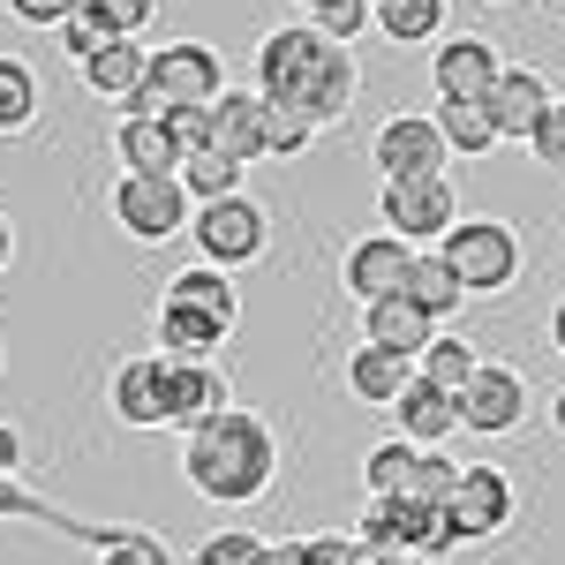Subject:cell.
I'll use <instances>...</instances> for the list:
<instances>
[{
	"instance_id": "1",
	"label": "cell",
	"mask_w": 565,
	"mask_h": 565,
	"mask_svg": "<svg viewBox=\"0 0 565 565\" xmlns=\"http://www.w3.org/2000/svg\"><path fill=\"white\" fill-rule=\"evenodd\" d=\"M257 98L271 114H295L309 129L340 121L354 98V53L332 39H317L309 23H287L257 45Z\"/></svg>"
},
{
	"instance_id": "2",
	"label": "cell",
	"mask_w": 565,
	"mask_h": 565,
	"mask_svg": "<svg viewBox=\"0 0 565 565\" xmlns=\"http://www.w3.org/2000/svg\"><path fill=\"white\" fill-rule=\"evenodd\" d=\"M181 476L196 498H212V505H257L271 476H279V445L264 430L249 407H226L212 423H196L189 445H181Z\"/></svg>"
},
{
	"instance_id": "3",
	"label": "cell",
	"mask_w": 565,
	"mask_h": 565,
	"mask_svg": "<svg viewBox=\"0 0 565 565\" xmlns=\"http://www.w3.org/2000/svg\"><path fill=\"white\" fill-rule=\"evenodd\" d=\"M218 90H226V76H218V53L196 39H174L151 53V68H143V90L129 98V114H143V121H167L174 106H212Z\"/></svg>"
},
{
	"instance_id": "4",
	"label": "cell",
	"mask_w": 565,
	"mask_h": 565,
	"mask_svg": "<svg viewBox=\"0 0 565 565\" xmlns=\"http://www.w3.org/2000/svg\"><path fill=\"white\" fill-rule=\"evenodd\" d=\"M437 257L452 264V279H460V295H498V287H513L521 279V234L505 226V218H460L445 242H437Z\"/></svg>"
},
{
	"instance_id": "5",
	"label": "cell",
	"mask_w": 565,
	"mask_h": 565,
	"mask_svg": "<svg viewBox=\"0 0 565 565\" xmlns=\"http://www.w3.org/2000/svg\"><path fill=\"white\" fill-rule=\"evenodd\" d=\"M189 234H196V249L212 271H234V264H257L264 242H271V226L249 196H218V204H196L189 212Z\"/></svg>"
},
{
	"instance_id": "6",
	"label": "cell",
	"mask_w": 565,
	"mask_h": 565,
	"mask_svg": "<svg viewBox=\"0 0 565 565\" xmlns=\"http://www.w3.org/2000/svg\"><path fill=\"white\" fill-rule=\"evenodd\" d=\"M159 362V423L167 430H196L234 407V385L218 362H174V354H151Z\"/></svg>"
},
{
	"instance_id": "7",
	"label": "cell",
	"mask_w": 565,
	"mask_h": 565,
	"mask_svg": "<svg viewBox=\"0 0 565 565\" xmlns=\"http://www.w3.org/2000/svg\"><path fill=\"white\" fill-rule=\"evenodd\" d=\"M189 189H181L174 174H121L114 181V218L129 226L136 242H174V234H189Z\"/></svg>"
},
{
	"instance_id": "8",
	"label": "cell",
	"mask_w": 565,
	"mask_h": 565,
	"mask_svg": "<svg viewBox=\"0 0 565 565\" xmlns=\"http://www.w3.org/2000/svg\"><path fill=\"white\" fill-rule=\"evenodd\" d=\"M437 513L452 527V543H490L498 527L513 521V482H505V468H490V460H468L460 482H452V498Z\"/></svg>"
},
{
	"instance_id": "9",
	"label": "cell",
	"mask_w": 565,
	"mask_h": 565,
	"mask_svg": "<svg viewBox=\"0 0 565 565\" xmlns=\"http://www.w3.org/2000/svg\"><path fill=\"white\" fill-rule=\"evenodd\" d=\"M452 415H460V430H476V437L521 430V415H527V377H521V370H505V362H476V377L460 385Z\"/></svg>"
},
{
	"instance_id": "10",
	"label": "cell",
	"mask_w": 565,
	"mask_h": 565,
	"mask_svg": "<svg viewBox=\"0 0 565 565\" xmlns=\"http://www.w3.org/2000/svg\"><path fill=\"white\" fill-rule=\"evenodd\" d=\"M385 226L407 242V249L445 242V234L460 226V204H452L445 174H437V181H385Z\"/></svg>"
},
{
	"instance_id": "11",
	"label": "cell",
	"mask_w": 565,
	"mask_h": 565,
	"mask_svg": "<svg viewBox=\"0 0 565 565\" xmlns=\"http://www.w3.org/2000/svg\"><path fill=\"white\" fill-rule=\"evenodd\" d=\"M370 159L385 167V181H437L445 174V136L423 114H392L377 129V143H370Z\"/></svg>"
},
{
	"instance_id": "12",
	"label": "cell",
	"mask_w": 565,
	"mask_h": 565,
	"mask_svg": "<svg viewBox=\"0 0 565 565\" xmlns=\"http://www.w3.org/2000/svg\"><path fill=\"white\" fill-rule=\"evenodd\" d=\"M407 264H415V249H407L399 234H370V242H354V249H348V295L362 309L385 302V295L407 287Z\"/></svg>"
},
{
	"instance_id": "13",
	"label": "cell",
	"mask_w": 565,
	"mask_h": 565,
	"mask_svg": "<svg viewBox=\"0 0 565 565\" xmlns=\"http://www.w3.org/2000/svg\"><path fill=\"white\" fill-rule=\"evenodd\" d=\"M543 106H551V84H543L535 68H498V84L482 90V114H490L498 143H505V136H535Z\"/></svg>"
},
{
	"instance_id": "14",
	"label": "cell",
	"mask_w": 565,
	"mask_h": 565,
	"mask_svg": "<svg viewBox=\"0 0 565 565\" xmlns=\"http://www.w3.org/2000/svg\"><path fill=\"white\" fill-rule=\"evenodd\" d=\"M204 114H212V151L218 159H234V167L264 159V98L257 90H218Z\"/></svg>"
},
{
	"instance_id": "15",
	"label": "cell",
	"mask_w": 565,
	"mask_h": 565,
	"mask_svg": "<svg viewBox=\"0 0 565 565\" xmlns=\"http://www.w3.org/2000/svg\"><path fill=\"white\" fill-rule=\"evenodd\" d=\"M430 340H437V324L407 302V295H385V302L362 309V348H385V354H407V362H415Z\"/></svg>"
},
{
	"instance_id": "16",
	"label": "cell",
	"mask_w": 565,
	"mask_h": 565,
	"mask_svg": "<svg viewBox=\"0 0 565 565\" xmlns=\"http://www.w3.org/2000/svg\"><path fill=\"white\" fill-rule=\"evenodd\" d=\"M430 84H437V98H476V106H482V90L498 84V53H490V39H452V45H437Z\"/></svg>"
},
{
	"instance_id": "17",
	"label": "cell",
	"mask_w": 565,
	"mask_h": 565,
	"mask_svg": "<svg viewBox=\"0 0 565 565\" xmlns=\"http://www.w3.org/2000/svg\"><path fill=\"white\" fill-rule=\"evenodd\" d=\"M143 68H151V45L136 39H106L98 53L84 61V84L106 98V106H129L136 90H143Z\"/></svg>"
},
{
	"instance_id": "18",
	"label": "cell",
	"mask_w": 565,
	"mask_h": 565,
	"mask_svg": "<svg viewBox=\"0 0 565 565\" xmlns=\"http://www.w3.org/2000/svg\"><path fill=\"white\" fill-rule=\"evenodd\" d=\"M392 415H399V437L415 445V452H430V445H445V437L460 430V415H452V399L437 385H423V377H407V392L392 399Z\"/></svg>"
},
{
	"instance_id": "19",
	"label": "cell",
	"mask_w": 565,
	"mask_h": 565,
	"mask_svg": "<svg viewBox=\"0 0 565 565\" xmlns=\"http://www.w3.org/2000/svg\"><path fill=\"white\" fill-rule=\"evenodd\" d=\"M167 302L174 309H196V317H212L218 332H234V317H242V295H234V279L212 271V264H189L167 279Z\"/></svg>"
},
{
	"instance_id": "20",
	"label": "cell",
	"mask_w": 565,
	"mask_h": 565,
	"mask_svg": "<svg viewBox=\"0 0 565 565\" xmlns=\"http://www.w3.org/2000/svg\"><path fill=\"white\" fill-rule=\"evenodd\" d=\"M114 151H121V167L129 174H181V143L167 121H143V114H129L121 121V136H114Z\"/></svg>"
},
{
	"instance_id": "21",
	"label": "cell",
	"mask_w": 565,
	"mask_h": 565,
	"mask_svg": "<svg viewBox=\"0 0 565 565\" xmlns=\"http://www.w3.org/2000/svg\"><path fill=\"white\" fill-rule=\"evenodd\" d=\"M415 377V362L407 354H385V348H354L348 354V392L354 399H370V407H392L399 392Z\"/></svg>"
},
{
	"instance_id": "22",
	"label": "cell",
	"mask_w": 565,
	"mask_h": 565,
	"mask_svg": "<svg viewBox=\"0 0 565 565\" xmlns=\"http://www.w3.org/2000/svg\"><path fill=\"white\" fill-rule=\"evenodd\" d=\"M114 415L129 423V430H167L159 423V362L151 354H136L114 370Z\"/></svg>"
},
{
	"instance_id": "23",
	"label": "cell",
	"mask_w": 565,
	"mask_h": 565,
	"mask_svg": "<svg viewBox=\"0 0 565 565\" xmlns=\"http://www.w3.org/2000/svg\"><path fill=\"white\" fill-rule=\"evenodd\" d=\"M399 295H407V302L423 309V317H452V309H460V279H452V264L437 257V249H415V264H407V287H399Z\"/></svg>"
},
{
	"instance_id": "24",
	"label": "cell",
	"mask_w": 565,
	"mask_h": 565,
	"mask_svg": "<svg viewBox=\"0 0 565 565\" xmlns=\"http://www.w3.org/2000/svg\"><path fill=\"white\" fill-rule=\"evenodd\" d=\"M218 332L212 317H196V309H174V302H159V354H174V362H212L218 354Z\"/></svg>"
},
{
	"instance_id": "25",
	"label": "cell",
	"mask_w": 565,
	"mask_h": 565,
	"mask_svg": "<svg viewBox=\"0 0 565 565\" xmlns=\"http://www.w3.org/2000/svg\"><path fill=\"white\" fill-rule=\"evenodd\" d=\"M430 129L445 136V151H460V159H482V151L498 143V129H490V114H482L476 98H437Z\"/></svg>"
},
{
	"instance_id": "26",
	"label": "cell",
	"mask_w": 565,
	"mask_h": 565,
	"mask_svg": "<svg viewBox=\"0 0 565 565\" xmlns=\"http://www.w3.org/2000/svg\"><path fill=\"white\" fill-rule=\"evenodd\" d=\"M370 23H377L392 45H430L437 31H445V0H377Z\"/></svg>"
},
{
	"instance_id": "27",
	"label": "cell",
	"mask_w": 565,
	"mask_h": 565,
	"mask_svg": "<svg viewBox=\"0 0 565 565\" xmlns=\"http://www.w3.org/2000/svg\"><path fill=\"white\" fill-rule=\"evenodd\" d=\"M45 106V84L15 61V53H0V136H23L31 121H39Z\"/></svg>"
},
{
	"instance_id": "28",
	"label": "cell",
	"mask_w": 565,
	"mask_h": 565,
	"mask_svg": "<svg viewBox=\"0 0 565 565\" xmlns=\"http://www.w3.org/2000/svg\"><path fill=\"white\" fill-rule=\"evenodd\" d=\"M242 174H249V167H234V159H218V151H189L174 181L189 189V204H218V196H242Z\"/></svg>"
},
{
	"instance_id": "29",
	"label": "cell",
	"mask_w": 565,
	"mask_h": 565,
	"mask_svg": "<svg viewBox=\"0 0 565 565\" xmlns=\"http://www.w3.org/2000/svg\"><path fill=\"white\" fill-rule=\"evenodd\" d=\"M476 362H482V354L468 348V340H430V348L415 354V377H423V385H437L445 399H460V385L476 377Z\"/></svg>"
},
{
	"instance_id": "30",
	"label": "cell",
	"mask_w": 565,
	"mask_h": 565,
	"mask_svg": "<svg viewBox=\"0 0 565 565\" xmlns=\"http://www.w3.org/2000/svg\"><path fill=\"white\" fill-rule=\"evenodd\" d=\"M362 476H370V498H399V490H407V476H415V445H407V437L377 445Z\"/></svg>"
},
{
	"instance_id": "31",
	"label": "cell",
	"mask_w": 565,
	"mask_h": 565,
	"mask_svg": "<svg viewBox=\"0 0 565 565\" xmlns=\"http://www.w3.org/2000/svg\"><path fill=\"white\" fill-rule=\"evenodd\" d=\"M151 8H159V0H84L76 15H84V23H98L106 39H136V31L151 23Z\"/></svg>"
},
{
	"instance_id": "32",
	"label": "cell",
	"mask_w": 565,
	"mask_h": 565,
	"mask_svg": "<svg viewBox=\"0 0 565 565\" xmlns=\"http://www.w3.org/2000/svg\"><path fill=\"white\" fill-rule=\"evenodd\" d=\"M452 482H460V460H445V452H415V476L399 498H423V505H445L452 498Z\"/></svg>"
},
{
	"instance_id": "33",
	"label": "cell",
	"mask_w": 565,
	"mask_h": 565,
	"mask_svg": "<svg viewBox=\"0 0 565 565\" xmlns=\"http://www.w3.org/2000/svg\"><path fill=\"white\" fill-rule=\"evenodd\" d=\"M264 551H271V543H264V535H249V527H218V535L189 565H264Z\"/></svg>"
},
{
	"instance_id": "34",
	"label": "cell",
	"mask_w": 565,
	"mask_h": 565,
	"mask_svg": "<svg viewBox=\"0 0 565 565\" xmlns=\"http://www.w3.org/2000/svg\"><path fill=\"white\" fill-rule=\"evenodd\" d=\"M90 565H174V558H167V543H159L151 527H129L121 543H106V551H90Z\"/></svg>"
},
{
	"instance_id": "35",
	"label": "cell",
	"mask_w": 565,
	"mask_h": 565,
	"mask_svg": "<svg viewBox=\"0 0 565 565\" xmlns=\"http://www.w3.org/2000/svg\"><path fill=\"white\" fill-rule=\"evenodd\" d=\"M362 23H370V0H324L309 31H317V39H332V45H348L354 31H362Z\"/></svg>"
},
{
	"instance_id": "36",
	"label": "cell",
	"mask_w": 565,
	"mask_h": 565,
	"mask_svg": "<svg viewBox=\"0 0 565 565\" xmlns=\"http://www.w3.org/2000/svg\"><path fill=\"white\" fill-rule=\"evenodd\" d=\"M309 121H295V114H271L264 106V159H295V151H309Z\"/></svg>"
},
{
	"instance_id": "37",
	"label": "cell",
	"mask_w": 565,
	"mask_h": 565,
	"mask_svg": "<svg viewBox=\"0 0 565 565\" xmlns=\"http://www.w3.org/2000/svg\"><path fill=\"white\" fill-rule=\"evenodd\" d=\"M527 151H535L543 167H558V174H565V106H558V98L543 106V121H535V136H527Z\"/></svg>"
},
{
	"instance_id": "38",
	"label": "cell",
	"mask_w": 565,
	"mask_h": 565,
	"mask_svg": "<svg viewBox=\"0 0 565 565\" xmlns=\"http://www.w3.org/2000/svg\"><path fill=\"white\" fill-rule=\"evenodd\" d=\"M76 8H84V0H8V15H15V23H31V31H61Z\"/></svg>"
},
{
	"instance_id": "39",
	"label": "cell",
	"mask_w": 565,
	"mask_h": 565,
	"mask_svg": "<svg viewBox=\"0 0 565 565\" xmlns=\"http://www.w3.org/2000/svg\"><path fill=\"white\" fill-rule=\"evenodd\" d=\"M98 45H106V31H98V23H84V15H68V23H61V53H68L76 68H84Z\"/></svg>"
},
{
	"instance_id": "40",
	"label": "cell",
	"mask_w": 565,
	"mask_h": 565,
	"mask_svg": "<svg viewBox=\"0 0 565 565\" xmlns=\"http://www.w3.org/2000/svg\"><path fill=\"white\" fill-rule=\"evenodd\" d=\"M15 468H23V437L0 423V476H15Z\"/></svg>"
},
{
	"instance_id": "41",
	"label": "cell",
	"mask_w": 565,
	"mask_h": 565,
	"mask_svg": "<svg viewBox=\"0 0 565 565\" xmlns=\"http://www.w3.org/2000/svg\"><path fill=\"white\" fill-rule=\"evenodd\" d=\"M8 257H15V226H8V212H0V271H8Z\"/></svg>"
},
{
	"instance_id": "42",
	"label": "cell",
	"mask_w": 565,
	"mask_h": 565,
	"mask_svg": "<svg viewBox=\"0 0 565 565\" xmlns=\"http://www.w3.org/2000/svg\"><path fill=\"white\" fill-rule=\"evenodd\" d=\"M551 348H558V354H565V302H558V309H551Z\"/></svg>"
},
{
	"instance_id": "43",
	"label": "cell",
	"mask_w": 565,
	"mask_h": 565,
	"mask_svg": "<svg viewBox=\"0 0 565 565\" xmlns=\"http://www.w3.org/2000/svg\"><path fill=\"white\" fill-rule=\"evenodd\" d=\"M551 423H558V437H565V392H558V399H551Z\"/></svg>"
},
{
	"instance_id": "44",
	"label": "cell",
	"mask_w": 565,
	"mask_h": 565,
	"mask_svg": "<svg viewBox=\"0 0 565 565\" xmlns=\"http://www.w3.org/2000/svg\"><path fill=\"white\" fill-rule=\"evenodd\" d=\"M302 8H309V15H317V8H324V0H302Z\"/></svg>"
},
{
	"instance_id": "45",
	"label": "cell",
	"mask_w": 565,
	"mask_h": 565,
	"mask_svg": "<svg viewBox=\"0 0 565 565\" xmlns=\"http://www.w3.org/2000/svg\"><path fill=\"white\" fill-rule=\"evenodd\" d=\"M370 8H377V0H370Z\"/></svg>"
}]
</instances>
